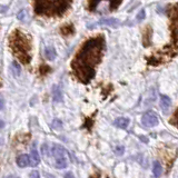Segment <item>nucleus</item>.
Returning a JSON list of instances; mask_svg holds the SVG:
<instances>
[{"mask_svg":"<svg viewBox=\"0 0 178 178\" xmlns=\"http://www.w3.org/2000/svg\"><path fill=\"white\" fill-rule=\"evenodd\" d=\"M153 173H154L155 177H160L162 175V164L159 162H154V165H153Z\"/></svg>","mask_w":178,"mask_h":178,"instance_id":"4468645a","label":"nucleus"},{"mask_svg":"<svg viewBox=\"0 0 178 178\" xmlns=\"http://www.w3.org/2000/svg\"><path fill=\"white\" fill-rule=\"evenodd\" d=\"M39 162H40L39 154H38L37 149H36L35 145H34V147L31 148V155H30V165L32 167H36V166L39 165Z\"/></svg>","mask_w":178,"mask_h":178,"instance_id":"1a4fd4ad","label":"nucleus"},{"mask_svg":"<svg viewBox=\"0 0 178 178\" xmlns=\"http://www.w3.org/2000/svg\"><path fill=\"white\" fill-rule=\"evenodd\" d=\"M30 178H40L39 173H38V171H36V170L31 171V173H30Z\"/></svg>","mask_w":178,"mask_h":178,"instance_id":"b1692460","label":"nucleus"},{"mask_svg":"<svg viewBox=\"0 0 178 178\" xmlns=\"http://www.w3.org/2000/svg\"><path fill=\"white\" fill-rule=\"evenodd\" d=\"M26 13H27L26 10H20L18 12V15H17V18H18L19 20H24V19L26 18Z\"/></svg>","mask_w":178,"mask_h":178,"instance_id":"4be33fe9","label":"nucleus"},{"mask_svg":"<svg viewBox=\"0 0 178 178\" xmlns=\"http://www.w3.org/2000/svg\"><path fill=\"white\" fill-rule=\"evenodd\" d=\"M52 97H53V100L56 101V103H60V101H62V95H61V90L58 86H53Z\"/></svg>","mask_w":178,"mask_h":178,"instance_id":"ddd939ff","label":"nucleus"},{"mask_svg":"<svg viewBox=\"0 0 178 178\" xmlns=\"http://www.w3.org/2000/svg\"><path fill=\"white\" fill-rule=\"evenodd\" d=\"M169 18L173 40L178 45V3L173 5L169 8Z\"/></svg>","mask_w":178,"mask_h":178,"instance_id":"20e7f679","label":"nucleus"},{"mask_svg":"<svg viewBox=\"0 0 178 178\" xmlns=\"http://www.w3.org/2000/svg\"><path fill=\"white\" fill-rule=\"evenodd\" d=\"M72 0H34V10L38 16L61 17L68 11Z\"/></svg>","mask_w":178,"mask_h":178,"instance_id":"7ed1b4c3","label":"nucleus"},{"mask_svg":"<svg viewBox=\"0 0 178 178\" xmlns=\"http://www.w3.org/2000/svg\"><path fill=\"white\" fill-rule=\"evenodd\" d=\"M3 106H5V100H3V98L0 96V110L3 108Z\"/></svg>","mask_w":178,"mask_h":178,"instance_id":"393cba45","label":"nucleus"},{"mask_svg":"<svg viewBox=\"0 0 178 178\" xmlns=\"http://www.w3.org/2000/svg\"><path fill=\"white\" fill-rule=\"evenodd\" d=\"M9 48L21 64L28 65L31 61V39L19 29L13 30L9 37Z\"/></svg>","mask_w":178,"mask_h":178,"instance_id":"f03ea898","label":"nucleus"},{"mask_svg":"<svg viewBox=\"0 0 178 178\" xmlns=\"http://www.w3.org/2000/svg\"><path fill=\"white\" fill-rule=\"evenodd\" d=\"M17 165L21 168L29 166L30 165V157L26 154H22V155H20V156H18L17 157Z\"/></svg>","mask_w":178,"mask_h":178,"instance_id":"9d476101","label":"nucleus"},{"mask_svg":"<svg viewBox=\"0 0 178 178\" xmlns=\"http://www.w3.org/2000/svg\"><path fill=\"white\" fill-rule=\"evenodd\" d=\"M55 165L59 169H62V168H66L68 166V160H67V158H56Z\"/></svg>","mask_w":178,"mask_h":178,"instance_id":"dca6fc26","label":"nucleus"},{"mask_svg":"<svg viewBox=\"0 0 178 178\" xmlns=\"http://www.w3.org/2000/svg\"><path fill=\"white\" fill-rule=\"evenodd\" d=\"M170 107H171V99L166 95H160V108L162 112L167 115L169 112Z\"/></svg>","mask_w":178,"mask_h":178,"instance_id":"6e6552de","label":"nucleus"},{"mask_svg":"<svg viewBox=\"0 0 178 178\" xmlns=\"http://www.w3.org/2000/svg\"><path fill=\"white\" fill-rule=\"evenodd\" d=\"M103 1H107L109 6V11H115L119 8V6L121 5L122 0H88L87 2V9L89 11H97L98 6L100 5Z\"/></svg>","mask_w":178,"mask_h":178,"instance_id":"39448f33","label":"nucleus"},{"mask_svg":"<svg viewBox=\"0 0 178 178\" xmlns=\"http://www.w3.org/2000/svg\"><path fill=\"white\" fill-rule=\"evenodd\" d=\"M99 25H105V26H108V27H112V28H116L120 25V21L118 19H115V18H104L101 19L100 21L98 22Z\"/></svg>","mask_w":178,"mask_h":178,"instance_id":"9b49d317","label":"nucleus"},{"mask_svg":"<svg viewBox=\"0 0 178 178\" xmlns=\"http://www.w3.org/2000/svg\"><path fill=\"white\" fill-rule=\"evenodd\" d=\"M141 124L145 127H155L158 125V117L154 112H147L141 117Z\"/></svg>","mask_w":178,"mask_h":178,"instance_id":"423d86ee","label":"nucleus"},{"mask_svg":"<svg viewBox=\"0 0 178 178\" xmlns=\"http://www.w3.org/2000/svg\"><path fill=\"white\" fill-rule=\"evenodd\" d=\"M51 127H52L53 129H60V128L62 127V122L59 119H53L52 122H51Z\"/></svg>","mask_w":178,"mask_h":178,"instance_id":"6ab92c4d","label":"nucleus"},{"mask_svg":"<svg viewBox=\"0 0 178 178\" xmlns=\"http://www.w3.org/2000/svg\"><path fill=\"white\" fill-rule=\"evenodd\" d=\"M65 178H75V176L72 175L71 173H68V174H66V175H65Z\"/></svg>","mask_w":178,"mask_h":178,"instance_id":"a878e982","label":"nucleus"},{"mask_svg":"<svg viewBox=\"0 0 178 178\" xmlns=\"http://www.w3.org/2000/svg\"><path fill=\"white\" fill-rule=\"evenodd\" d=\"M3 127H5V122L2 120H0V129H2Z\"/></svg>","mask_w":178,"mask_h":178,"instance_id":"bb28decb","label":"nucleus"},{"mask_svg":"<svg viewBox=\"0 0 178 178\" xmlns=\"http://www.w3.org/2000/svg\"><path fill=\"white\" fill-rule=\"evenodd\" d=\"M114 125L120 129H126L129 126V119L126 117H119L114 121Z\"/></svg>","mask_w":178,"mask_h":178,"instance_id":"f8f14e48","label":"nucleus"},{"mask_svg":"<svg viewBox=\"0 0 178 178\" xmlns=\"http://www.w3.org/2000/svg\"><path fill=\"white\" fill-rule=\"evenodd\" d=\"M7 178H18V177H16V176H12V175H10V176H8Z\"/></svg>","mask_w":178,"mask_h":178,"instance_id":"cd10ccee","label":"nucleus"},{"mask_svg":"<svg viewBox=\"0 0 178 178\" xmlns=\"http://www.w3.org/2000/svg\"><path fill=\"white\" fill-rule=\"evenodd\" d=\"M11 72H12V75L15 77H18L19 75H20V72H21V68H20V66L18 65L17 61H12L11 62Z\"/></svg>","mask_w":178,"mask_h":178,"instance_id":"f3484780","label":"nucleus"},{"mask_svg":"<svg viewBox=\"0 0 178 178\" xmlns=\"http://www.w3.org/2000/svg\"><path fill=\"white\" fill-rule=\"evenodd\" d=\"M124 150H125V148L122 146H118L115 148V153H116V155H118V156H120V155L124 154Z\"/></svg>","mask_w":178,"mask_h":178,"instance_id":"5701e85b","label":"nucleus"},{"mask_svg":"<svg viewBox=\"0 0 178 178\" xmlns=\"http://www.w3.org/2000/svg\"><path fill=\"white\" fill-rule=\"evenodd\" d=\"M51 155L56 158H67V150L61 146V145H53L52 148H51Z\"/></svg>","mask_w":178,"mask_h":178,"instance_id":"0eeeda50","label":"nucleus"},{"mask_svg":"<svg viewBox=\"0 0 178 178\" xmlns=\"http://www.w3.org/2000/svg\"><path fill=\"white\" fill-rule=\"evenodd\" d=\"M105 51L104 36L88 39L71 61L72 74L81 84H89L96 75V68L100 64Z\"/></svg>","mask_w":178,"mask_h":178,"instance_id":"f257e3e1","label":"nucleus"},{"mask_svg":"<svg viewBox=\"0 0 178 178\" xmlns=\"http://www.w3.org/2000/svg\"><path fill=\"white\" fill-rule=\"evenodd\" d=\"M45 56L47 59H49V60H53V59L56 58L57 53H56V50H55V48L53 47H47L45 49Z\"/></svg>","mask_w":178,"mask_h":178,"instance_id":"2eb2a0df","label":"nucleus"},{"mask_svg":"<svg viewBox=\"0 0 178 178\" xmlns=\"http://www.w3.org/2000/svg\"><path fill=\"white\" fill-rule=\"evenodd\" d=\"M170 122H171L175 127L178 128V108L175 112V114H174V116H173V118H171V120H170Z\"/></svg>","mask_w":178,"mask_h":178,"instance_id":"aec40b11","label":"nucleus"},{"mask_svg":"<svg viewBox=\"0 0 178 178\" xmlns=\"http://www.w3.org/2000/svg\"><path fill=\"white\" fill-rule=\"evenodd\" d=\"M145 17H146V11H145V9H141V10L139 11L138 16H137V20H138V21H143L144 19H145Z\"/></svg>","mask_w":178,"mask_h":178,"instance_id":"412c9836","label":"nucleus"},{"mask_svg":"<svg viewBox=\"0 0 178 178\" xmlns=\"http://www.w3.org/2000/svg\"><path fill=\"white\" fill-rule=\"evenodd\" d=\"M61 32L66 36L71 35L72 32H74V27H72V25H66V26H64L61 28Z\"/></svg>","mask_w":178,"mask_h":178,"instance_id":"a211bd4d","label":"nucleus"}]
</instances>
